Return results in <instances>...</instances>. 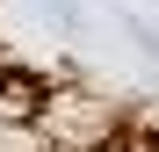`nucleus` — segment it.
Listing matches in <instances>:
<instances>
[{
    "label": "nucleus",
    "instance_id": "f257e3e1",
    "mask_svg": "<svg viewBox=\"0 0 159 152\" xmlns=\"http://www.w3.org/2000/svg\"><path fill=\"white\" fill-rule=\"evenodd\" d=\"M36 116H43V101H36V87L22 80V72H7V80H0V123L15 131V123H36Z\"/></svg>",
    "mask_w": 159,
    "mask_h": 152
},
{
    "label": "nucleus",
    "instance_id": "f03ea898",
    "mask_svg": "<svg viewBox=\"0 0 159 152\" xmlns=\"http://www.w3.org/2000/svg\"><path fill=\"white\" fill-rule=\"evenodd\" d=\"M0 80H7V65H0Z\"/></svg>",
    "mask_w": 159,
    "mask_h": 152
}]
</instances>
